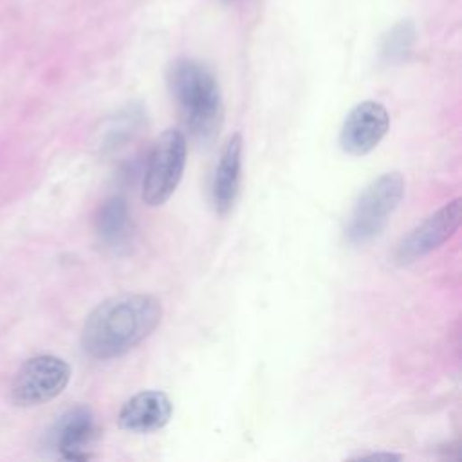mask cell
Segmentation results:
<instances>
[{"label": "cell", "mask_w": 462, "mask_h": 462, "mask_svg": "<svg viewBox=\"0 0 462 462\" xmlns=\"http://www.w3.org/2000/svg\"><path fill=\"white\" fill-rule=\"evenodd\" d=\"M162 319V305L152 294H117L87 316L81 346L92 359H114L153 334Z\"/></svg>", "instance_id": "6da1fadb"}, {"label": "cell", "mask_w": 462, "mask_h": 462, "mask_svg": "<svg viewBox=\"0 0 462 462\" xmlns=\"http://www.w3.org/2000/svg\"><path fill=\"white\" fill-rule=\"evenodd\" d=\"M168 90L188 132L200 143L217 137L224 123V103L213 70L191 58H180L168 69Z\"/></svg>", "instance_id": "7a4b0ae2"}, {"label": "cell", "mask_w": 462, "mask_h": 462, "mask_svg": "<svg viewBox=\"0 0 462 462\" xmlns=\"http://www.w3.org/2000/svg\"><path fill=\"white\" fill-rule=\"evenodd\" d=\"M404 197V179L399 171H388L374 179L356 199L345 226V240L365 245L377 238Z\"/></svg>", "instance_id": "3957f363"}, {"label": "cell", "mask_w": 462, "mask_h": 462, "mask_svg": "<svg viewBox=\"0 0 462 462\" xmlns=\"http://www.w3.org/2000/svg\"><path fill=\"white\" fill-rule=\"evenodd\" d=\"M188 144L180 130L168 128L153 143L144 179H143V200L148 206L164 204L177 189L184 166H186Z\"/></svg>", "instance_id": "277c9868"}, {"label": "cell", "mask_w": 462, "mask_h": 462, "mask_svg": "<svg viewBox=\"0 0 462 462\" xmlns=\"http://www.w3.org/2000/svg\"><path fill=\"white\" fill-rule=\"evenodd\" d=\"M70 381V366L56 356H36L22 365L11 384L18 406H38L58 397Z\"/></svg>", "instance_id": "5b68a950"}, {"label": "cell", "mask_w": 462, "mask_h": 462, "mask_svg": "<svg viewBox=\"0 0 462 462\" xmlns=\"http://www.w3.org/2000/svg\"><path fill=\"white\" fill-rule=\"evenodd\" d=\"M460 224V199H453L451 202L439 208L435 213L428 215L422 222H419L397 245L395 260L402 265L411 263L433 249L440 247L446 240H449Z\"/></svg>", "instance_id": "8992f818"}, {"label": "cell", "mask_w": 462, "mask_h": 462, "mask_svg": "<svg viewBox=\"0 0 462 462\" xmlns=\"http://www.w3.org/2000/svg\"><path fill=\"white\" fill-rule=\"evenodd\" d=\"M390 114L379 101H361L345 117L339 130V146L348 155L370 153L388 134Z\"/></svg>", "instance_id": "52a82bcc"}, {"label": "cell", "mask_w": 462, "mask_h": 462, "mask_svg": "<svg viewBox=\"0 0 462 462\" xmlns=\"http://www.w3.org/2000/svg\"><path fill=\"white\" fill-rule=\"evenodd\" d=\"M96 422L88 406L67 410L51 431V444L65 460H87L88 446L96 439Z\"/></svg>", "instance_id": "ba28073f"}, {"label": "cell", "mask_w": 462, "mask_h": 462, "mask_svg": "<svg viewBox=\"0 0 462 462\" xmlns=\"http://www.w3.org/2000/svg\"><path fill=\"white\" fill-rule=\"evenodd\" d=\"M173 413L170 397L161 390H143L132 395L119 410L117 424L132 433H152L168 424Z\"/></svg>", "instance_id": "9c48e42d"}, {"label": "cell", "mask_w": 462, "mask_h": 462, "mask_svg": "<svg viewBox=\"0 0 462 462\" xmlns=\"http://www.w3.org/2000/svg\"><path fill=\"white\" fill-rule=\"evenodd\" d=\"M242 135L233 134L220 152L211 179V202L218 215H227L238 199L242 182Z\"/></svg>", "instance_id": "30bf717a"}, {"label": "cell", "mask_w": 462, "mask_h": 462, "mask_svg": "<svg viewBox=\"0 0 462 462\" xmlns=\"http://www.w3.org/2000/svg\"><path fill=\"white\" fill-rule=\"evenodd\" d=\"M96 233L99 242L112 253L128 249L134 238V222L123 195H112L99 206L96 215Z\"/></svg>", "instance_id": "8fae6325"}, {"label": "cell", "mask_w": 462, "mask_h": 462, "mask_svg": "<svg viewBox=\"0 0 462 462\" xmlns=\"http://www.w3.org/2000/svg\"><path fill=\"white\" fill-rule=\"evenodd\" d=\"M413 34H415L413 25L410 22H402V23L395 25L384 43L386 56H390V58L402 56L410 49V45L413 42Z\"/></svg>", "instance_id": "7c38bea8"}, {"label": "cell", "mask_w": 462, "mask_h": 462, "mask_svg": "<svg viewBox=\"0 0 462 462\" xmlns=\"http://www.w3.org/2000/svg\"><path fill=\"white\" fill-rule=\"evenodd\" d=\"M359 458H370V460H399L402 458L401 455H393V453H374V455H365V457H359Z\"/></svg>", "instance_id": "4fadbf2b"}]
</instances>
